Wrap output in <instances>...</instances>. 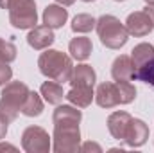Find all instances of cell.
<instances>
[{
	"label": "cell",
	"mask_w": 154,
	"mask_h": 153,
	"mask_svg": "<svg viewBox=\"0 0 154 153\" xmlns=\"http://www.w3.org/2000/svg\"><path fill=\"white\" fill-rule=\"evenodd\" d=\"M38 67L39 72L43 76H47L48 79L56 81V83H65L70 81L74 67H72V60L59 52V50H45L41 52L38 60Z\"/></svg>",
	"instance_id": "1"
},
{
	"label": "cell",
	"mask_w": 154,
	"mask_h": 153,
	"mask_svg": "<svg viewBox=\"0 0 154 153\" xmlns=\"http://www.w3.org/2000/svg\"><path fill=\"white\" fill-rule=\"evenodd\" d=\"M29 88L27 85L20 83V81H13L7 83V86L2 90V99H0V117L9 124L16 119L18 112L22 110L23 101L29 96Z\"/></svg>",
	"instance_id": "2"
},
{
	"label": "cell",
	"mask_w": 154,
	"mask_h": 153,
	"mask_svg": "<svg viewBox=\"0 0 154 153\" xmlns=\"http://www.w3.org/2000/svg\"><path fill=\"white\" fill-rule=\"evenodd\" d=\"M95 27H97V34L102 41V45H106L108 49H120L122 45H125L129 33L120 24L118 18L111 15H104L97 20Z\"/></svg>",
	"instance_id": "3"
},
{
	"label": "cell",
	"mask_w": 154,
	"mask_h": 153,
	"mask_svg": "<svg viewBox=\"0 0 154 153\" xmlns=\"http://www.w3.org/2000/svg\"><path fill=\"white\" fill-rule=\"evenodd\" d=\"M9 20L18 29L36 27L38 15L34 0H11L9 4Z\"/></svg>",
	"instance_id": "4"
},
{
	"label": "cell",
	"mask_w": 154,
	"mask_h": 153,
	"mask_svg": "<svg viewBox=\"0 0 154 153\" xmlns=\"http://www.w3.org/2000/svg\"><path fill=\"white\" fill-rule=\"evenodd\" d=\"M81 142L79 124H54V151H77Z\"/></svg>",
	"instance_id": "5"
},
{
	"label": "cell",
	"mask_w": 154,
	"mask_h": 153,
	"mask_svg": "<svg viewBox=\"0 0 154 153\" xmlns=\"http://www.w3.org/2000/svg\"><path fill=\"white\" fill-rule=\"evenodd\" d=\"M22 148L29 153H47L50 150V137L39 126H29L22 135Z\"/></svg>",
	"instance_id": "6"
},
{
	"label": "cell",
	"mask_w": 154,
	"mask_h": 153,
	"mask_svg": "<svg viewBox=\"0 0 154 153\" xmlns=\"http://www.w3.org/2000/svg\"><path fill=\"white\" fill-rule=\"evenodd\" d=\"M95 99L99 103V106L102 108H113L116 105H124L122 103V94H120V85L118 83H102L97 88Z\"/></svg>",
	"instance_id": "7"
},
{
	"label": "cell",
	"mask_w": 154,
	"mask_h": 153,
	"mask_svg": "<svg viewBox=\"0 0 154 153\" xmlns=\"http://www.w3.org/2000/svg\"><path fill=\"white\" fill-rule=\"evenodd\" d=\"M125 29L133 36H147L154 29V25L145 11H136V13H133V15L127 16Z\"/></svg>",
	"instance_id": "8"
},
{
	"label": "cell",
	"mask_w": 154,
	"mask_h": 153,
	"mask_svg": "<svg viewBox=\"0 0 154 153\" xmlns=\"http://www.w3.org/2000/svg\"><path fill=\"white\" fill-rule=\"evenodd\" d=\"M54 40H56V36H54V33L48 25H36L29 33L27 43L36 50H43V49H48L54 43Z\"/></svg>",
	"instance_id": "9"
},
{
	"label": "cell",
	"mask_w": 154,
	"mask_h": 153,
	"mask_svg": "<svg viewBox=\"0 0 154 153\" xmlns=\"http://www.w3.org/2000/svg\"><path fill=\"white\" fill-rule=\"evenodd\" d=\"M147 139H149V128H147V124L143 121H140V119H133L131 124H129V128H127L124 142H127L133 148H138V146L145 144Z\"/></svg>",
	"instance_id": "10"
},
{
	"label": "cell",
	"mask_w": 154,
	"mask_h": 153,
	"mask_svg": "<svg viewBox=\"0 0 154 153\" xmlns=\"http://www.w3.org/2000/svg\"><path fill=\"white\" fill-rule=\"evenodd\" d=\"M131 121H133V117L127 114V112H115V114H111L109 119H108L109 133L115 137L116 141H124Z\"/></svg>",
	"instance_id": "11"
},
{
	"label": "cell",
	"mask_w": 154,
	"mask_h": 153,
	"mask_svg": "<svg viewBox=\"0 0 154 153\" xmlns=\"http://www.w3.org/2000/svg\"><path fill=\"white\" fill-rule=\"evenodd\" d=\"M134 65H133V60L131 56H118L113 63V69H111V74L115 81H134Z\"/></svg>",
	"instance_id": "12"
},
{
	"label": "cell",
	"mask_w": 154,
	"mask_h": 153,
	"mask_svg": "<svg viewBox=\"0 0 154 153\" xmlns=\"http://www.w3.org/2000/svg\"><path fill=\"white\" fill-rule=\"evenodd\" d=\"M66 18H68V11L61 5H47V9L43 11V24L48 25L50 29L63 27Z\"/></svg>",
	"instance_id": "13"
},
{
	"label": "cell",
	"mask_w": 154,
	"mask_h": 153,
	"mask_svg": "<svg viewBox=\"0 0 154 153\" xmlns=\"http://www.w3.org/2000/svg\"><path fill=\"white\" fill-rule=\"evenodd\" d=\"M95 70L90 65H77L74 69L72 77H70V85L72 86H91L95 85Z\"/></svg>",
	"instance_id": "14"
},
{
	"label": "cell",
	"mask_w": 154,
	"mask_h": 153,
	"mask_svg": "<svg viewBox=\"0 0 154 153\" xmlns=\"http://www.w3.org/2000/svg\"><path fill=\"white\" fill-rule=\"evenodd\" d=\"M65 97L79 108H86L93 99V88L91 86H72V90Z\"/></svg>",
	"instance_id": "15"
},
{
	"label": "cell",
	"mask_w": 154,
	"mask_h": 153,
	"mask_svg": "<svg viewBox=\"0 0 154 153\" xmlns=\"http://www.w3.org/2000/svg\"><path fill=\"white\" fill-rule=\"evenodd\" d=\"M68 49H70L72 58H75L77 61H84L91 54V41L86 36H77V38H74L70 41Z\"/></svg>",
	"instance_id": "16"
},
{
	"label": "cell",
	"mask_w": 154,
	"mask_h": 153,
	"mask_svg": "<svg viewBox=\"0 0 154 153\" xmlns=\"http://www.w3.org/2000/svg\"><path fill=\"white\" fill-rule=\"evenodd\" d=\"M39 92H41L43 99H45L48 105H59V103L63 101V97H65V92H63L61 85L56 83V81H52V79L47 81V83H43L41 88H39Z\"/></svg>",
	"instance_id": "17"
},
{
	"label": "cell",
	"mask_w": 154,
	"mask_h": 153,
	"mask_svg": "<svg viewBox=\"0 0 154 153\" xmlns=\"http://www.w3.org/2000/svg\"><path fill=\"white\" fill-rule=\"evenodd\" d=\"M81 112L74 106H57L54 112V124H79Z\"/></svg>",
	"instance_id": "18"
},
{
	"label": "cell",
	"mask_w": 154,
	"mask_h": 153,
	"mask_svg": "<svg viewBox=\"0 0 154 153\" xmlns=\"http://www.w3.org/2000/svg\"><path fill=\"white\" fill-rule=\"evenodd\" d=\"M151 58H154V47L151 43H140V45H136V47L131 50V60H133L134 69L142 67V65L147 63Z\"/></svg>",
	"instance_id": "19"
},
{
	"label": "cell",
	"mask_w": 154,
	"mask_h": 153,
	"mask_svg": "<svg viewBox=\"0 0 154 153\" xmlns=\"http://www.w3.org/2000/svg\"><path fill=\"white\" fill-rule=\"evenodd\" d=\"M20 112L23 115H27V117H38V115H41V112H43V103H41V99H39V96L36 92H29V96L23 101Z\"/></svg>",
	"instance_id": "20"
},
{
	"label": "cell",
	"mask_w": 154,
	"mask_h": 153,
	"mask_svg": "<svg viewBox=\"0 0 154 153\" xmlns=\"http://www.w3.org/2000/svg\"><path fill=\"white\" fill-rule=\"evenodd\" d=\"M143 81L145 85H149L154 90V58H151L147 63H143L142 67L136 69L134 72V81Z\"/></svg>",
	"instance_id": "21"
},
{
	"label": "cell",
	"mask_w": 154,
	"mask_h": 153,
	"mask_svg": "<svg viewBox=\"0 0 154 153\" xmlns=\"http://www.w3.org/2000/svg\"><path fill=\"white\" fill-rule=\"evenodd\" d=\"M97 20L90 15H77L72 22V31L74 33H90L95 27Z\"/></svg>",
	"instance_id": "22"
},
{
	"label": "cell",
	"mask_w": 154,
	"mask_h": 153,
	"mask_svg": "<svg viewBox=\"0 0 154 153\" xmlns=\"http://www.w3.org/2000/svg\"><path fill=\"white\" fill-rule=\"evenodd\" d=\"M14 60H16V47H14V43L0 38V61L11 63Z\"/></svg>",
	"instance_id": "23"
},
{
	"label": "cell",
	"mask_w": 154,
	"mask_h": 153,
	"mask_svg": "<svg viewBox=\"0 0 154 153\" xmlns=\"http://www.w3.org/2000/svg\"><path fill=\"white\" fill-rule=\"evenodd\" d=\"M11 77H13V70H11V67H9L7 63L0 61V86L5 85V83H9Z\"/></svg>",
	"instance_id": "24"
},
{
	"label": "cell",
	"mask_w": 154,
	"mask_h": 153,
	"mask_svg": "<svg viewBox=\"0 0 154 153\" xmlns=\"http://www.w3.org/2000/svg\"><path fill=\"white\" fill-rule=\"evenodd\" d=\"M79 150H81V151H100V146L95 144V142H86V144H82Z\"/></svg>",
	"instance_id": "25"
},
{
	"label": "cell",
	"mask_w": 154,
	"mask_h": 153,
	"mask_svg": "<svg viewBox=\"0 0 154 153\" xmlns=\"http://www.w3.org/2000/svg\"><path fill=\"white\" fill-rule=\"evenodd\" d=\"M5 133H7V122L0 117V141L5 137Z\"/></svg>",
	"instance_id": "26"
},
{
	"label": "cell",
	"mask_w": 154,
	"mask_h": 153,
	"mask_svg": "<svg viewBox=\"0 0 154 153\" xmlns=\"http://www.w3.org/2000/svg\"><path fill=\"white\" fill-rule=\"evenodd\" d=\"M145 13L149 15V18H151V22H152V25H154V4H149L145 7Z\"/></svg>",
	"instance_id": "27"
},
{
	"label": "cell",
	"mask_w": 154,
	"mask_h": 153,
	"mask_svg": "<svg viewBox=\"0 0 154 153\" xmlns=\"http://www.w3.org/2000/svg\"><path fill=\"white\" fill-rule=\"evenodd\" d=\"M4 150H9V151H16V148H14V146H11V144H0V151H4Z\"/></svg>",
	"instance_id": "28"
},
{
	"label": "cell",
	"mask_w": 154,
	"mask_h": 153,
	"mask_svg": "<svg viewBox=\"0 0 154 153\" xmlns=\"http://www.w3.org/2000/svg\"><path fill=\"white\" fill-rule=\"evenodd\" d=\"M9 4H11V0H0V7L2 9H9Z\"/></svg>",
	"instance_id": "29"
},
{
	"label": "cell",
	"mask_w": 154,
	"mask_h": 153,
	"mask_svg": "<svg viewBox=\"0 0 154 153\" xmlns=\"http://www.w3.org/2000/svg\"><path fill=\"white\" fill-rule=\"evenodd\" d=\"M56 2H59L61 5H72V4H74L75 0H56Z\"/></svg>",
	"instance_id": "30"
},
{
	"label": "cell",
	"mask_w": 154,
	"mask_h": 153,
	"mask_svg": "<svg viewBox=\"0 0 154 153\" xmlns=\"http://www.w3.org/2000/svg\"><path fill=\"white\" fill-rule=\"evenodd\" d=\"M145 2H147V4H154V0H145Z\"/></svg>",
	"instance_id": "31"
},
{
	"label": "cell",
	"mask_w": 154,
	"mask_h": 153,
	"mask_svg": "<svg viewBox=\"0 0 154 153\" xmlns=\"http://www.w3.org/2000/svg\"><path fill=\"white\" fill-rule=\"evenodd\" d=\"M82 2H95V0H82Z\"/></svg>",
	"instance_id": "32"
},
{
	"label": "cell",
	"mask_w": 154,
	"mask_h": 153,
	"mask_svg": "<svg viewBox=\"0 0 154 153\" xmlns=\"http://www.w3.org/2000/svg\"><path fill=\"white\" fill-rule=\"evenodd\" d=\"M116 2H124V0H116Z\"/></svg>",
	"instance_id": "33"
}]
</instances>
